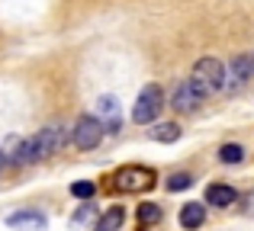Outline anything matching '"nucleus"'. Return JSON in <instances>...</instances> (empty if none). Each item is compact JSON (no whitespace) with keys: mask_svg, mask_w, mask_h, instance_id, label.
Masks as SVG:
<instances>
[{"mask_svg":"<svg viewBox=\"0 0 254 231\" xmlns=\"http://www.w3.org/2000/svg\"><path fill=\"white\" fill-rule=\"evenodd\" d=\"M64 138H68V129H64L62 122L55 125H45V129H39L32 138H10L3 148L6 161L10 164H36V161H45L49 154H55V151H62Z\"/></svg>","mask_w":254,"mask_h":231,"instance_id":"obj_1","label":"nucleus"},{"mask_svg":"<svg viewBox=\"0 0 254 231\" xmlns=\"http://www.w3.org/2000/svg\"><path fill=\"white\" fill-rule=\"evenodd\" d=\"M190 84L199 90V96H209V93H219L225 87V68L219 58H199L193 64V74H190Z\"/></svg>","mask_w":254,"mask_h":231,"instance_id":"obj_2","label":"nucleus"},{"mask_svg":"<svg viewBox=\"0 0 254 231\" xmlns=\"http://www.w3.org/2000/svg\"><path fill=\"white\" fill-rule=\"evenodd\" d=\"M151 186H155V170L142 167V164H129L113 174V189H119V193H145Z\"/></svg>","mask_w":254,"mask_h":231,"instance_id":"obj_3","label":"nucleus"},{"mask_svg":"<svg viewBox=\"0 0 254 231\" xmlns=\"http://www.w3.org/2000/svg\"><path fill=\"white\" fill-rule=\"evenodd\" d=\"M161 109H164V93H161V87H158V84H148V87H142L135 106H132V122H138V125L155 122Z\"/></svg>","mask_w":254,"mask_h":231,"instance_id":"obj_4","label":"nucleus"},{"mask_svg":"<svg viewBox=\"0 0 254 231\" xmlns=\"http://www.w3.org/2000/svg\"><path fill=\"white\" fill-rule=\"evenodd\" d=\"M103 122H100L97 116H81L74 122V132H71V138H74V144L81 151H93L100 141H103Z\"/></svg>","mask_w":254,"mask_h":231,"instance_id":"obj_5","label":"nucleus"},{"mask_svg":"<svg viewBox=\"0 0 254 231\" xmlns=\"http://www.w3.org/2000/svg\"><path fill=\"white\" fill-rule=\"evenodd\" d=\"M199 103H203V96H199V90L193 87L190 81L177 84V90H174V96H171V106L177 109V113H193Z\"/></svg>","mask_w":254,"mask_h":231,"instance_id":"obj_6","label":"nucleus"},{"mask_svg":"<svg viewBox=\"0 0 254 231\" xmlns=\"http://www.w3.org/2000/svg\"><path fill=\"white\" fill-rule=\"evenodd\" d=\"M97 119L110 125L106 132H119V103H116V96H100L97 100Z\"/></svg>","mask_w":254,"mask_h":231,"instance_id":"obj_7","label":"nucleus"},{"mask_svg":"<svg viewBox=\"0 0 254 231\" xmlns=\"http://www.w3.org/2000/svg\"><path fill=\"white\" fill-rule=\"evenodd\" d=\"M6 225L10 228H23V231H45V215L42 212H13L10 219H6Z\"/></svg>","mask_w":254,"mask_h":231,"instance_id":"obj_8","label":"nucleus"},{"mask_svg":"<svg viewBox=\"0 0 254 231\" xmlns=\"http://www.w3.org/2000/svg\"><path fill=\"white\" fill-rule=\"evenodd\" d=\"M235 199H238V193L232 186H225V183H212V186H206V202H209V206L225 209V206H232Z\"/></svg>","mask_w":254,"mask_h":231,"instance_id":"obj_9","label":"nucleus"},{"mask_svg":"<svg viewBox=\"0 0 254 231\" xmlns=\"http://www.w3.org/2000/svg\"><path fill=\"white\" fill-rule=\"evenodd\" d=\"M203 222H206V206H199V202H187V206L180 209V225H184L187 231H196Z\"/></svg>","mask_w":254,"mask_h":231,"instance_id":"obj_10","label":"nucleus"},{"mask_svg":"<svg viewBox=\"0 0 254 231\" xmlns=\"http://www.w3.org/2000/svg\"><path fill=\"white\" fill-rule=\"evenodd\" d=\"M248 74H251V58L248 55H238L235 61H232V77L225 84H229V87H238V84L248 81Z\"/></svg>","mask_w":254,"mask_h":231,"instance_id":"obj_11","label":"nucleus"},{"mask_svg":"<svg viewBox=\"0 0 254 231\" xmlns=\"http://www.w3.org/2000/svg\"><path fill=\"white\" fill-rule=\"evenodd\" d=\"M151 138H155V141H164V144H171V141H177L180 138V125L177 122H158L155 129L148 132Z\"/></svg>","mask_w":254,"mask_h":231,"instance_id":"obj_12","label":"nucleus"},{"mask_svg":"<svg viewBox=\"0 0 254 231\" xmlns=\"http://www.w3.org/2000/svg\"><path fill=\"white\" fill-rule=\"evenodd\" d=\"M123 222H126V212L119 206H113L110 212L97 222V228H93V231H119V228H123Z\"/></svg>","mask_w":254,"mask_h":231,"instance_id":"obj_13","label":"nucleus"},{"mask_svg":"<svg viewBox=\"0 0 254 231\" xmlns=\"http://www.w3.org/2000/svg\"><path fill=\"white\" fill-rule=\"evenodd\" d=\"M138 222H142V228L161 222V206H155V202H142V206H138Z\"/></svg>","mask_w":254,"mask_h":231,"instance_id":"obj_14","label":"nucleus"},{"mask_svg":"<svg viewBox=\"0 0 254 231\" xmlns=\"http://www.w3.org/2000/svg\"><path fill=\"white\" fill-rule=\"evenodd\" d=\"M242 157H245L242 144H222V148H219V161L222 164H238Z\"/></svg>","mask_w":254,"mask_h":231,"instance_id":"obj_15","label":"nucleus"},{"mask_svg":"<svg viewBox=\"0 0 254 231\" xmlns=\"http://www.w3.org/2000/svg\"><path fill=\"white\" fill-rule=\"evenodd\" d=\"M190 183H193L190 174H174L168 180V189H171V193H180V189H190Z\"/></svg>","mask_w":254,"mask_h":231,"instance_id":"obj_16","label":"nucleus"},{"mask_svg":"<svg viewBox=\"0 0 254 231\" xmlns=\"http://www.w3.org/2000/svg\"><path fill=\"white\" fill-rule=\"evenodd\" d=\"M93 189H97V186H93V183H87V180H81V183H71V193H74L77 199H90V196H93Z\"/></svg>","mask_w":254,"mask_h":231,"instance_id":"obj_17","label":"nucleus"},{"mask_svg":"<svg viewBox=\"0 0 254 231\" xmlns=\"http://www.w3.org/2000/svg\"><path fill=\"white\" fill-rule=\"evenodd\" d=\"M90 215H93V206H84V209H77V212L71 215V225H74V228H77V225H84V222L90 219Z\"/></svg>","mask_w":254,"mask_h":231,"instance_id":"obj_18","label":"nucleus"},{"mask_svg":"<svg viewBox=\"0 0 254 231\" xmlns=\"http://www.w3.org/2000/svg\"><path fill=\"white\" fill-rule=\"evenodd\" d=\"M3 164H6V154H3V151H0V167H3Z\"/></svg>","mask_w":254,"mask_h":231,"instance_id":"obj_19","label":"nucleus"},{"mask_svg":"<svg viewBox=\"0 0 254 231\" xmlns=\"http://www.w3.org/2000/svg\"><path fill=\"white\" fill-rule=\"evenodd\" d=\"M251 74H254V58H251Z\"/></svg>","mask_w":254,"mask_h":231,"instance_id":"obj_20","label":"nucleus"}]
</instances>
